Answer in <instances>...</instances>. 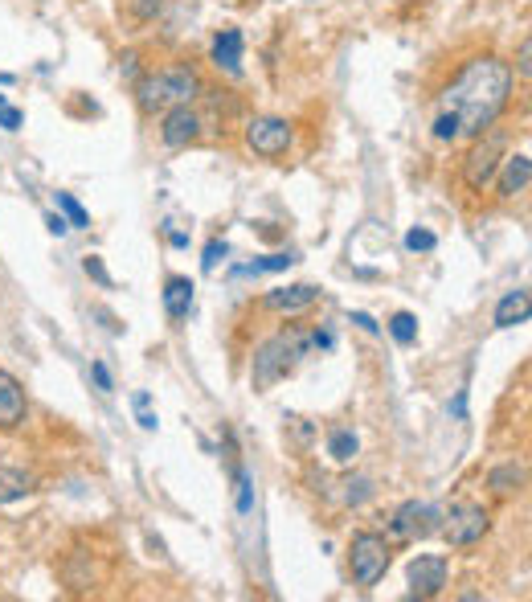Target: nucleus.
<instances>
[{"label": "nucleus", "instance_id": "c85d7f7f", "mask_svg": "<svg viewBox=\"0 0 532 602\" xmlns=\"http://www.w3.org/2000/svg\"><path fill=\"white\" fill-rule=\"evenodd\" d=\"M528 58H532V41L524 37V41H520V54H516V70H520V78H528V70H532V62H528Z\"/></svg>", "mask_w": 532, "mask_h": 602}, {"label": "nucleus", "instance_id": "9b49d317", "mask_svg": "<svg viewBox=\"0 0 532 602\" xmlns=\"http://www.w3.org/2000/svg\"><path fill=\"white\" fill-rule=\"evenodd\" d=\"M25 422V390L13 373L0 369V430H17Z\"/></svg>", "mask_w": 532, "mask_h": 602}, {"label": "nucleus", "instance_id": "f8f14e48", "mask_svg": "<svg viewBox=\"0 0 532 602\" xmlns=\"http://www.w3.org/2000/svg\"><path fill=\"white\" fill-rule=\"evenodd\" d=\"M316 299H320V291L312 283H295V287L266 291V308H271V312H303V308H312Z\"/></svg>", "mask_w": 532, "mask_h": 602}, {"label": "nucleus", "instance_id": "ddd939ff", "mask_svg": "<svg viewBox=\"0 0 532 602\" xmlns=\"http://www.w3.org/2000/svg\"><path fill=\"white\" fill-rule=\"evenodd\" d=\"M213 66L226 74H242V33L238 29H221L213 37Z\"/></svg>", "mask_w": 532, "mask_h": 602}, {"label": "nucleus", "instance_id": "6ab92c4d", "mask_svg": "<svg viewBox=\"0 0 532 602\" xmlns=\"http://www.w3.org/2000/svg\"><path fill=\"white\" fill-rule=\"evenodd\" d=\"M487 484H492V492H496V496H508V492H516V488L524 484V471H520L516 463H508V467H496L492 476H487Z\"/></svg>", "mask_w": 532, "mask_h": 602}, {"label": "nucleus", "instance_id": "423d86ee", "mask_svg": "<svg viewBox=\"0 0 532 602\" xmlns=\"http://www.w3.org/2000/svg\"><path fill=\"white\" fill-rule=\"evenodd\" d=\"M500 156H504V136H500V132H492L487 140H479V144L471 148L467 164H463V177H467V185H471V189H483L487 181L496 177Z\"/></svg>", "mask_w": 532, "mask_h": 602}, {"label": "nucleus", "instance_id": "2f4dec72", "mask_svg": "<svg viewBox=\"0 0 532 602\" xmlns=\"http://www.w3.org/2000/svg\"><path fill=\"white\" fill-rule=\"evenodd\" d=\"M136 414H140V418H136V422H140V426H144V430H156V426H160V422H156V414H152V410H148V406H140V410H136Z\"/></svg>", "mask_w": 532, "mask_h": 602}, {"label": "nucleus", "instance_id": "7ed1b4c3", "mask_svg": "<svg viewBox=\"0 0 532 602\" xmlns=\"http://www.w3.org/2000/svg\"><path fill=\"white\" fill-rule=\"evenodd\" d=\"M193 95H197V74L185 70V66L148 74V78L136 86V99H140L144 111H164V107H176V103H189Z\"/></svg>", "mask_w": 532, "mask_h": 602}, {"label": "nucleus", "instance_id": "a211bd4d", "mask_svg": "<svg viewBox=\"0 0 532 602\" xmlns=\"http://www.w3.org/2000/svg\"><path fill=\"white\" fill-rule=\"evenodd\" d=\"M29 496V480L21 476V471H9V467H0V504H13Z\"/></svg>", "mask_w": 532, "mask_h": 602}, {"label": "nucleus", "instance_id": "0eeeda50", "mask_svg": "<svg viewBox=\"0 0 532 602\" xmlns=\"http://www.w3.org/2000/svg\"><path fill=\"white\" fill-rule=\"evenodd\" d=\"M406 578H410V594L414 598L442 594V586H447V557H442V553H418L410 562V570H406Z\"/></svg>", "mask_w": 532, "mask_h": 602}, {"label": "nucleus", "instance_id": "7c9ffc66", "mask_svg": "<svg viewBox=\"0 0 532 602\" xmlns=\"http://www.w3.org/2000/svg\"><path fill=\"white\" fill-rule=\"evenodd\" d=\"M46 230H50V234H58V238H62V234H66V230H70V222H62V218H58V213H50V218H46Z\"/></svg>", "mask_w": 532, "mask_h": 602}, {"label": "nucleus", "instance_id": "4468645a", "mask_svg": "<svg viewBox=\"0 0 532 602\" xmlns=\"http://www.w3.org/2000/svg\"><path fill=\"white\" fill-rule=\"evenodd\" d=\"M193 279H185V275H172L168 283H164V312L172 316V320H185L189 312H193Z\"/></svg>", "mask_w": 532, "mask_h": 602}, {"label": "nucleus", "instance_id": "39448f33", "mask_svg": "<svg viewBox=\"0 0 532 602\" xmlns=\"http://www.w3.org/2000/svg\"><path fill=\"white\" fill-rule=\"evenodd\" d=\"M246 144H250V152L275 160L291 148V123L275 119V115H258V119L246 123Z\"/></svg>", "mask_w": 532, "mask_h": 602}, {"label": "nucleus", "instance_id": "bb28decb", "mask_svg": "<svg viewBox=\"0 0 532 602\" xmlns=\"http://www.w3.org/2000/svg\"><path fill=\"white\" fill-rule=\"evenodd\" d=\"M91 377H95V385H99L103 394H111V390H115V385H111V369H107L103 361H91Z\"/></svg>", "mask_w": 532, "mask_h": 602}, {"label": "nucleus", "instance_id": "5701e85b", "mask_svg": "<svg viewBox=\"0 0 532 602\" xmlns=\"http://www.w3.org/2000/svg\"><path fill=\"white\" fill-rule=\"evenodd\" d=\"M21 123H25V111H17L5 95H0V127H5V132H21Z\"/></svg>", "mask_w": 532, "mask_h": 602}, {"label": "nucleus", "instance_id": "9d476101", "mask_svg": "<svg viewBox=\"0 0 532 602\" xmlns=\"http://www.w3.org/2000/svg\"><path fill=\"white\" fill-rule=\"evenodd\" d=\"M487 533V512L479 504H455L447 516V541L451 545H475Z\"/></svg>", "mask_w": 532, "mask_h": 602}, {"label": "nucleus", "instance_id": "f3484780", "mask_svg": "<svg viewBox=\"0 0 532 602\" xmlns=\"http://www.w3.org/2000/svg\"><path fill=\"white\" fill-rule=\"evenodd\" d=\"M357 451H361V443H357L352 430H332V435H328V455L336 463H352V455H357Z\"/></svg>", "mask_w": 532, "mask_h": 602}, {"label": "nucleus", "instance_id": "393cba45", "mask_svg": "<svg viewBox=\"0 0 532 602\" xmlns=\"http://www.w3.org/2000/svg\"><path fill=\"white\" fill-rule=\"evenodd\" d=\"M82 271H86V275H91L95 283H103V287H111V275H107V267H103V258H99V254H86V258H82Z\"/></svg>", "mask_w": 532, "mask_h": 602}, {"label": "nucleus", "instance_id": "f03ea898", "mask_svg": "<svg viewBox=\"0 0 532 602\" xmlns=\"http://www.w3.org/2000/svg\"><path fill=\"white\" fill-rule=\"evenodd\" d=\"M307 349H312V332H307V328H287V332L271 336L254 353V369H250L254 385H258V390H271L275 381L295 373V365L307 357Z\"/></svg>", "mask_w": 532, "mask_h": 602}, {"label": "nucleus", "instance_id": "f257e3e1", "mask_svg": "<svg viewBox=\"0 0 532 602\" xmlns=\"http://www.w3.org/2000/svg\"><path fill=\"white\" fill-rule=\"evenodd\" d=\"M512 91V70L500 58H471L459 78L442 91L434 115V140L455 144L463 136H483L500 119Z\"/></svg>", "mask_w": 532, "mask_h": 602}, {"label": "nucleus", "instance_id": "2eb2a0df", "mask_svg": "<svg viewBox=\"0 0 532 602\" xmlns=\"http://www.w3.org/2000/svg\"><path fill=\"white\" fill-rule=\"evenodd\" d=\"M528 312H532V295L524 287L508 291L496 308V328H516V324H528Z\"/></svg>", "mask_w": 532, "mask_h": 602}, {"label": "nucleus", "instance_id": "b1692460", "mask_svg": "<svg viewBox=\"0 0 532 602\" xmlns=\"http://www.w3.org/2000/svg\"><path fill=\"white\" fill-rule=\"evenodd\" d=\"M438 246V238L430 234V230H410L406 234V250H414V254H426V250H434Z\"/></svg>", "mask_w": 532, "mask_h": 602}, {"label": "nucleus", "instance_id": "dca6fc26", "mask_svg": "<svg viewBox=\"0 0 532 602\" xmlns=\"http://www.w3.org/2000/svg\"><path fill=\"white\" fill-rule=\"evenodd\" d=\"M528 181H532V160H528V152L508 156V160H504V177H500V193H504V197H516V193L528 189Z\"/></svg>", "mask_w": 532, "mask_h": 602}, {"label": "nucleus", "instance_id": "473e14b6", "mask_svg": "<svg viewBox=\"0 0 532 602\" xmlns=\"http://www.w3.org/2000/svg\"><path fill=\"white\" fill-rule=\"evenodd\" d=\"M168 242H172V246H189V234H181V230H168Z\"/></svg>", "mask_w": 532, "mask_h": 602}, {"label": "nucleus", "instance_id": "412c9836", "mask_svg": "<svg viewBox=\"0 0 532 602\" xmlns=\"http://www.w3.org/2000/svg\"><path fill=\"white\" fill-rule=\"evenodd\" d=\"M226 258H230V246H226V242H217V238H213V242L205 246V258H201V271H205V275H213V271H217L221 263H226Z\"/></svg>", "mask_w": 532, "mask_h": 602}, {"label": "nucleus", "instance_id": "1a4fd4ad", "mask_svg": "<svg viewBox=\"0 0 532 602\" xmlns=\"http://www.w3.org/2000/svg\"><path fill=\"white\" fill-rule=\"evenodd\" d=\"M160 140H164V148H189V144H197V140H201V115H197L189 103H176V107L164 115Z\"/></svg>", "mask_w": 532, "mask_h": 602}, {"label": "nucleus", "instance_id": "aec40b11", "mask_svg": "<svg viewBox=\"0 0 532 602\" xmlns=\"http://www.w3.org/2000/svg\"><path fill=\"white\" fill-rule=\"evenodd\" d=\"M389 336H393L397 344H414V340H418V320H414L410 312H397V316L389 320Z\"/></svg>", "mask_w": 532, "mask_h": 602}, {"label": "nucleus", "instance_id": "4be33fe9", "mask_svg": "<svg viewBox=\"0 0 532 602\" xmlns=\"http://www.w3.org/2000/svg\"><path fill=\"white\" fill-rule=\"evenodd\" d=\"M58 205H62V213L70 218V226H91V213H86V209L74 201V193H58Z\"/></svg>", "mask_w": 532, "mask_h": 602}, {"label": "nucleus", "instance_id": "cd10ccee", "mask_svg": "<svg viewBox=\"0 0 532 602\" xmlns=\"http://www.w3.org/2000/svg\"><path fill=\"white\" fill-rule=\"evenodd\" d=\"M369 492H373V488H369V480H352L344 500H348V504H361V500H369Z\"/></svg>", "mask_w": 532, "mask_h": 602}, {"label": "nucleus", "instance_id": "a878e982", "mask_svg": "<svg viewBox=\"0 0 532 602\" xmlns=\"http://www.w3.org/2000/svg\"><path fill=\"white\" fill-rule=\"evenodd\" d=\"M254 508V488H250V476H246V471H238V512L246 516Z\"/></svg>", "mask_w": 532, "mask_h": 602}, {"label": "nucleus", "instance_id": "c756f323", "mask_svg": "<svg viewBox=\"0 0 532 602\" xmlns=\"http://www.w3.org/2000/svg\"><path fill=\"white\" fill-rule=\"evenodd\" d=\"M352 324H361L369 336H381V324H377L373 316H365V312H352Z\"/></svg>", "mask_w": 532, "mask_h": 602}, {"label": "nucleus", "instance_id": "6e6552de", "mask_svg": "<svg viewBox=\"0 0 532 602\" xmlns=\"http://www.w3.org/2000/svg\"><path fill=\"white\" fill-rule=\"evenodd\" d=\"M434 529H438V512L422 500H406L393 512V537L397 541H418V537H430Z\"/></svg>", "mask_w": 532, "mask_h": 602}, {"label": "nucleus", "instance_id": "20e7f679", "mask_svg": "<svg viewBox=\"0 0 532 602\" xmlns=\"http://www.w3.org/2000/svg\"><path fill=\"white\" fill-rule=\"evenodd\" d=\"M352 578H357V586H377L389 570V545L385 537L377 533H357L352 537Z\"/></svg>", "mask_w": 532, "mask_h": 602}]
</instances>
